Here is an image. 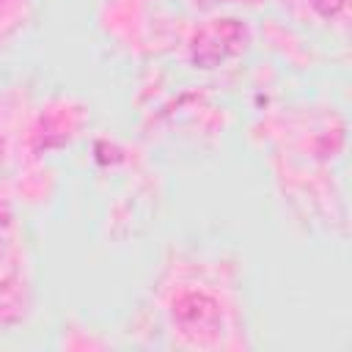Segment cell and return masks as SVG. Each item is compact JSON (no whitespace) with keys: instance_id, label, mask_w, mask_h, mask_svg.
Masks as SVG:
<instances>
[{"instance_id":"6da1fadb","label":"cell","mask_w":352,"mask_h":352,"mask_svg":"<svg viewBox=\"0 0 352 352\" xmlns=\"http://www.w3.org/2000/svg\"><path fill=\"white\" fill-rule=\"evenodd\" d=\"M250 41L245 22L239 19H214L204 25L192 38V63L201 69H214L223 60L239 55Z\"/></svg>"},{"instance_id":"7a4b0ae2","label":"cell","mask_w":352,"mask_h":352,"mask_svg":"<svg viewBox=\"0 0 352 352\" xmlns=\"http://www.w3.org/2000/svg\"><path fill=\"white\" fill-rule=\"evenodd\" d=\"M173 324L192 338H209L220 330V308L209 294L187 292L173 300Z\"/></svg>"},{"instance_id":"3957f363","label":"cell","mask_w":352,"mask_h":352,"mask_svg":"<svg viewBox=\"0 0 352 352\" xmlns=\"http://www.w3.org/2000/svg\"><path fill=\"white\" fill-rule=\"evenodd\" d=\"M314 6H316V11L322 14V16H336V14H341L344 11V6H346V0H314Z\"/></svg>"}]
</instances>
